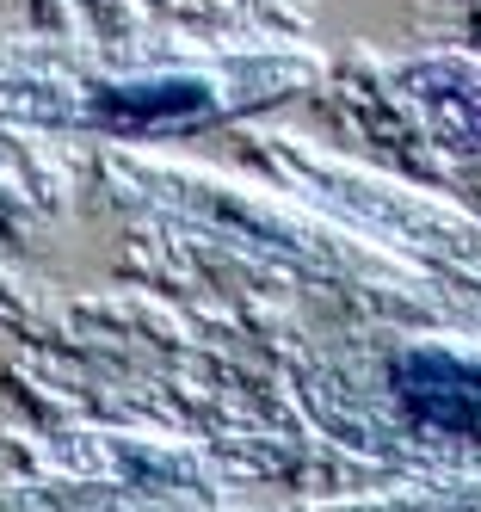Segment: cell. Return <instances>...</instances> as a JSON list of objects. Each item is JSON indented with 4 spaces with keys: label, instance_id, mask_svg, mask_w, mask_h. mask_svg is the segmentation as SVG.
Returning a JSON list of instances; mask_svg holds the SVG:
<instances>
[{
    "label": "cell",
    "instance_id": "2",
    "mask_svg": "<svg viewBox=\"0 0 481 512\" xmlns=\"http://www.w3.org/2000/svg\"><path fill=\"white\" fill-rule=\"evenodd\" d=\"M210 112V87L204 81H142V87H105L99 93V118L111 124H136V130H167V124H192Z\"/></svg>",
    "mask_w": 481,
    "mask_h": 512
},
{
    "label": "cell",
    "instance_id": "1",
    "mask_svg": "<svg viewBox=\"0 0 481 512\" xmlns=\"http://www.w3.org/2000/svg\"><path fill=\"white\" fill-rule=\"evenodd\" d=\"M395 401L420 426L432 432H451V438H469L481 445V364L475 358H457V352H407L395 358Z\"/></svg>",
    "mask_w": 481,
    "mask_h": 512
}]
</instances>
